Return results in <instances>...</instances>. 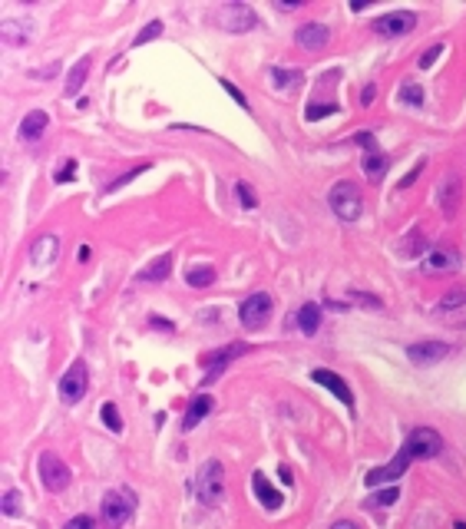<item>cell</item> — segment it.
Returning <instances> with one entry per match:
<instances>
[{
    "label": "cell",
    "instance_id": "6da1fadb",
    "mask_svg": "<svg viewBox=\"0 0 466 529\" xmlns=\"http://www.w3.org/2000/svg\"><path fill=\"white\" fill-rule=\"evenodd\" d=\"M195 493L202 506H219L225 500V467L219 460H205L195 476Z\"/></svg>",
    "mask_w": 466,
    "mask_h": 529
},
{
    "label": "cell",
    "instance_id": "7a4b0ae2",
    "mask_svg": "<svg viewBox=\"0 0 466 529\" xmlns=\"http://www.w3.org/2000/svg\"><path fill=\"white\" fill-rule=\"evenodd\" d=\"M327 205L341 222H357L364 212V195L354 182H334L327 192Z\"/></svg>",
    "mask_w": 466,
    "mask_h": 529
},
{
    "label": "cell",
    "instance_id": "3957f363",
    "mask_svg": "<svg viewBox=\"0 0 466 529\" xmlns=\"http://www.w3.org/2000/svg\"><path fill=\"white\" fill-rule=\"evenodd\" d=\"M403 453H407L410 460H433V457L443 453V437L433 427H417L403 440Z\"/></svg>",
    "mask_w": 466,
    "mask_h": 529
},
{
    "label": "cell",
    "instance_id": "277c9868",
    "mask_svg": "<svg viewBox=\"0 0 466 529\" xmlns=\"http://www.w3.org/2000/svg\"><path fill=\"white\" fill-rule=\"evenodd\" d=\"M37 470H40V483H43V490L47 493H63L70 486V480H73L70 467L60 460L57 453H43L40 463H37Z\"/></svg>",
    "mask_w": 466,
    "mask_h": 529
},
{
    "label": "cell",
    "instance_id": "5b68a950",
    "mask_svg": "<svg viewBox=\"0 0 466 529\" xmlns=\"http://www.w3.org/2000/svg\"><path fill=\"white\" fill-rule=\"evenodd\" d=\"M136 510V493L133 490H109L103 496V520L109 523V526H123L129 516H133Z\"/></svg>",
    "mask_w": 466,
    "mask_h": 529
},
{
    "label": "cell",
    "instance_id": "8992f818",
    "mask_svg": "<svg viewBox=\"0 0 466 529\" xmlns=\"http://www.w3.org/2000/svg\"><path fill=\"white\" fill-rule=\"evenodd\" d=\"M271 308H275L271 295H268V291H255V295H248V298L242 301V308H238V317H242V325H245L248 331H258V327L268 321Z\"/></svg>",
    "mask_w": 466,
    "mask_h": 529
},
{
    "label": "cell",
    "instance_id": "52a82bcc",
    "mask_svg": "<svg viewBox=\"0 0 466 529\" xmlns=\"http://www.w3.org/2000/svg\"><path fill=\"white\" fill-rule=\"evenodd\" d=\"M86 391H90V371H86L83 361H77V364H70V371L63 377H60V400L63 404H77V400H83Z\"/></svg>",
    "mask_w": 466,
    "mask_h": 529
},
{
    "label": "cell",
    "instance_id": "ba28073f",
    "mask_svg": "<svg viewBox=\"0 0 466 529\" xmlns=\"http://www.w3.org/2000/svg\"><path fill=\"white\" fill-rule=\"evenodd\" d=\"M245 351H248V344H229V347H222V351H212V354H205V357H202V364L209 367V374L202 377V384H212V381H219V377L225 374L229 361L242 357Z\"/></svg>",
    "mask_w": 466,
    "mask_h": 529
},
{
    "label": "cell",
    "instance_id": "9c48e42d",
    "mask_svg": "<svg viewBox=\"0 0 466 529\" xmlns=\"http://www.w3.org/2000/svg\"><path fill=\"white\" fill-rule=\"evenodd\" d=\"M413 27H417V17L407 10H394V13H384V17L374 20V30L381 37H407Z\"/></svg>",
    "mask_w": 466,
    "mask_h": 529
},
{
    "label": "cell",
    "instance_id": "30bf717a",
    "mask_svg": "<svg viewBox=\"0 0 466 529\" xmlns=\"http://www.w3.org/2000/svg\"><path fill=\"white\" fill-rule=\"evenodd\" d=\"M410 457L403 450L397 453V460H390V463H384V467H374V470H367L364 473V483L367 486H381V483H394V480H400L403 476V470L410 467Z\"/></svg>",
    "mask_w": 466,
    "mask_h": 529
},
{
    "label": "cell",
    "instance_id": "8fae6325",
    "mask_svg": "<svg viewBox=\"0 0 466 529\" xmlns=\"http://www.w3.org/2000/svg\"><path fill=\"white\" fill-rule=\"evenodd\" d=\"M219 23L232 33H245V30L255 27V13L245 7V4H225L219 10Z\"/></svg>",
    "mask_w": 466,
    "mask_h": 529
},
{
    "label": "cell",
    "instance_id": "7c38bea8",
    "mask_svg": "<svg viewBox=\"0 0 466 529\" xmlns=\"http://www.w3.org/2000/svg\"><path fill=\"white\" fill-rule=\"evenodd\" d=\"M450 354V344L443 341H420V344H410L407 347V357L413 361L417 367H430V364H440L443 357Z\"/></svg>",
    "mask_w": 466,
    "mask_h": 529
},
{
    "label": "cell",
    "instance_id": "4fadbf2b",
    "mask_svg": "<svg viewBox=\"0 0 466 529\" xmlns=\"http://www.w3.org/2000/svg\"><path fill=\"white\" fill-rule=\"evenodd\" d=\"M311 381H314V384H321V387H327V391H331V394L337 397V400H341L347 410H354V394H351V387L344 384V381L334 374V371H327V367H314V371H311Z\"/></svg>",
    "mask_w": 466,
    "mask_h": 529
},
{
    "label": "cell",
    "instance_id": "5bb4252c",
    "mask_svg": "<svg viewBox=\"0 0 466 529\" xmlns=\"http://www.w3.org/2000/svg\"><path fill=\"white\" fill-rule=\"evenodd\" d=\"M295 40H298V47H305V50H324L331 33H327L324 23H305V27H298Z\"/></svg>",
    "mask_w": 466,
    "mask_h": 529
},
{
    "label": "cell",
    "instance_id": "9a60e30c",
    "mask_svg": "<svg viewBox=\"0 0 466 529\" xmlns=\"http://www.w3.org/2000/svg\"><path fill=\"white\" fill-rule=\"evenodd\" d=\"M47 126H50V116L43 113V109H30V113L23 116V123H20V139L37 143L40 136L47 133Z\"/></svg>",
    "mask_w": 466,
    "mask_h": 529
},
{
    "label": "cell",
    "instance_id": "2e32d148",
    "mask_svg": "<svg viewBox=\"0 0 466 529\" xmlns=\"http://www.w3.org/2000/svg\"><path fill=\"white\" fill-rule=\"evenodd\" d=\"M251 490H255V496L261 500V506H268V510H278V506L285 503V496H281V493L271 486V480H268L261 470L251 476Z\"/></svg>",
    "mask_w": 466,
    "mask_h": 529
},
{
    "label": "cell",
    "instance_id": "e0dca14e",
    "mask_svg": "<svg viewBox=\"0 0 466 529\" xmlns=\"http://www.w3.org/2000/svg\"><path fill=\"white\" fill-rule=\"evenodd\" d=\"M212 407H215V397H212V394L192 397L189 410H185V417H182V430H192V427H195L202 417H209V414H212Z\"/></svg>",
    "mask_w": 466,
    "mask_h": 529
},
{
    "label": "cell",
    "instance_id": "ac0fdd59",
    "mask_svg": "<svg viewBox=\"0 0 466 529\" xmlns=\"http://www.w3.org/2000/svg\"><path fill=\"white\" fill-rule=\"evenodd\" d=\"M57 239L53 235H43V239H37V245H33V251H30V261L37 265V268H43V265H50V261L57 258Z\"/></svg>",
    "mask_w": 466,
    "mask_h": 529
},
{
    "label": "cell",
    "instance_id": "d6986e66",
    "mask_svg": "<svg viewBox=\"0 0 466 529\" xmlns=\"http://www.w3.org/2000/svg\"><path fill=\"white\" fill-rule=\"evenodd\" d=\"M427 268H430V271H453V268H460V255H457L453 249H437V251H430Z\"/></svg>",
    "mask_w": 466,
    "mask_h": 529
},
{
    "label": "cell",
    "instance_id": "ffe728a7",
    "mask_svg": "<svg viewBox=\"0 0 466 529\" xmlns=\"http://www.w3.org/2000/svg\"><path fill=\"white\" fill-rule=\"evenodd\" d=\"M298 327H301L305 334H314V331L321 327V308H318L314 301H308L305 308L298 311Z\"/></svg>",
    "mask_w": 466,
    "mask_h": 529
},
{
    "label": "cell",
    "instance_id": "44dd1931",
    "mask_svg": "<svg viewBox=\"0 0 466 529\" xmlns=\"http://www.w3.org/2000/svg\"><path fill=\"white\" fill-rule=\"evenodd\" d=\"M86 73H90V57H83L77 63V67L70 70V77H67V89H63V93H67V97H77L80 89H83V83H86Z\"/></svg>",
    "mask_w": 466,
    "mask_h": 529
},
{
    "label": "cell",
    "instance_id": "7402d4cb",
    "mask_svg": "<svg viewBox=\"0 0 466 529\" xmlns=\"http://www.w3.org/2000/svg\"><path fill=\"white\" fill-rule=\"evenodd\" d=\"M271 80H275V83H278V89H288V93H291V89H298V87H301V80H305V73H301V70H285V67H275V70H271Z\"/></svg>",
    "mask_w": 466,
    "mask_h": 529
},
{
    "label": "cell",
    "instance_id": "603a6c76",
    "mask_svg": "<svg viewBox=\"0 0 466 529\" xmlns=\"http://www.w3.org/2000/svg\"><path fill=\"white\" fill-rule=\"evenodd\" d=\"M440 209L447 212V215L457 212V175H450V179L440 182Z\"/></svg>",
    "mask_w": 466,
    "mask_h": 529
},
{
    "label": "cell",
    "instance_id": "cb8c5ba5",
    "mask_svg": "<svg viewBox=\"0 0 466 529\" xmlns=\"http://www.w3.org/2000/svg\"><path fill=\"white\" fill-rule=\"evenodd\" d=\"M169 268H172V255H162L159 261H149V265L139 271V278L143 281H162L166 275H169Z\"/></svg>",
    "mask_w": 466,
    "mask_h": 529
},
{
    "label": "cell",
    "instance_id": "d4e9b609",
    "mask_svg": "<svg viewBox=\"0 0 466 529\" xmlns=\"http://www.w3.org/2000/svg\"><path fill=\"white\" fill-rule=\"evenodd\" d=\"M361 169H364V175H367V179H381V175L387 173V159H384L377 149H374V153H364Z\"/></svg>",
    "mask_w": 466,
    "mask_h": 529
},
{
    "label": "cell",
    "instance_id": "484cf974",
    "mask_svg": "<svg viewBox=\"0 0 466 529\" xmlns=\"http://www.w3.org/2000/svg\"><path fill=\"white\" fill-rule=\"evenodd\" d=\"M185 281H189L192 288H209L212 281H215V268H212V265H195V268L185 275Z\"/></svg>",
    "mask_w": 466,
    "mask_h": 529
},
{
    "label": "cell",
    "instance_id": "4316f807",
    "mask_svg": "<svg viewBox=\"0 0 466 529\" xmlns=\"http://www.w3.org/2000/svg\"><path fill=\"white\" fill-rule=\"evenodd\" d=\"M397 99L400 103H407V106H423V87H420V83H403V87H400V93H397Z\"/></svg>",
    "mask_w": 466,
    "mask_h": 529
},
{
    "label": "cell",
    "instance_id": "83f0119b",
    "mask_svg": "<svg viewBox=\"0 0 466 529\" xmlns=\"http://www.w3.org/2000/svg\"><path fill=\"white\" fill-rule=\"evenodd\" d=\"M397 500H400V490H397V486H387V490L367 496V506H374V510H384V506H394Z\"/></svg>",
    "mask_w": 466,
    "mask_h": 529
},
{
    "label": "cell",
    "instance_id": "f1b7e54d",
    "mask_svg": "<svg viewBox=\"0 0 466 529\" xmlns=\"http://www.w3.org/2000/svg\"><path fill=\"white\" fill-rule=\"evenodd\" d=\"M146 169H149V163H139V165H136V169H129V173H123V175H119V179H113V182L106 185V192H119L123 185H129V182H133V179H136V175H139V173H146Z\"/></svg>",
    "mask_w": 466,
    "mask_h": 529
},
{
    "label": "cell",
    "instance_id": "f546056e",
    "mask_svg": "<svg viewBox=\"0 0 466 529\" xmlns=\"http://www.w3.org/2000/svg\"><path fill=\"white\" fill-rule=\"evenodd\" d=\"M23 506V496L17 490H4V516H17Z\"/></svg>",
    "mask_w": 466,
    "mask_h": 529
},
{
    "label": "cell",
    "instance_id": "4dcf8cb0",
    "mask_svg": "<svg viewBox=\"0 0 466 529\" xmlns=\"http://www.w3.org/2000/svg\"><path fill=\"white\" fill-rule=\"evenodd\" d=\"M103 420H106V427H109L113 433L123 430V420H119V410H116V404H103Z\"/></svg>",
    "mask_w": 466,
    "mask_h": 529
},
{
    "label": "cell",
    "instance_id": "1f68e13d",
    "mask_svg": "<svg viewBox=\"0 0 466 529\" xmlns=\"http://www.w3.org/2000/svg\"><path fill=\"white\" fill-rule=\"evenodd\" d=\"M334 109H337L334 103H311V106H308V113H305V116L314 123V119H321V116H331Z\"/></svg>",
    "mask_w": 466,
    "mask_h": 529
},
{
    "label": "cell",
    "instance_id": "d6a6232c",
    "mask_svg": "<svg viewBox=\"0 0 466 529\" xmlns=\"http://www.w3.org/2000/svg\"><path fill=\"white\" fill-rule=\"evenodd\" d=\"M460 305H466V288H453L447 298L440 301V308H460Z\"/></svg>",
    "mask_w": 466,
    "mask_h": 529
},
{
    "label": "cell",
    "instance_id": "836d02e7",
    "mask_svg": "<svg viewBox=\"0 0 466 529\" xmlns=\"http://www.w3.org/2000/svg\"><path fill=\"white\" fill-rule=\"evenodd\" d=\"M235 192H238V199H242V205H245V209H255V192H251V185H248V182H238V185H235Z\"/></svg>",
    "mask_w": 466,
    "mask_h": 529
},
{
    "label": "cell",
    "instance_id": "e575fe53",
    "mask_svg": "<svg viewBox=\"0 0 466 529\" xmlns=\"http://www.w3.org/2000/svg\"><path fill=\"white\" fill-rule=\"evenodd\" d=\"M159 33H162V23H159V20H153V23H146V27H143V33L136 37V43H146V40L159 37Z\"/></svg>",
    "mask_w": 466,
    "mask_h": 529
},
{
    "label": "cell",
    "instance_id": "d590c367",
    "mask_svg": "<svg viewBox=\"0 0 466 529\" xmlns=\"http://www.w3.org/2000/svg\"><path fill=\"white\" fill-rule=\"evenodd\" d=\"M73 175H77V163H73V159H63V169L57 173V182H70Z\"/></svg>",
    "mask_w": 466,
    "mask_h": 529
},
{
    "label": "cell",
    "instance_id": "8d00e7d4",
    "mask_svg": "<svg viewBox=\"0 0 466 529\" xmlns=\"http://www.w3.org/2000/svg\"><path fill=\"white\" fill-rule=\"evenodd\" d=\"M63 529H96V523H93V516H73Z\"/></svg>",
    "mask_w": 466,
    "mask_h": 529
},
{
    "label": "cell",
    "instance_id": "74e56055",
    "mask_svg": "<svg viewBox=\"0 0 466 529\" xmlns=\"http://www.w3.org/2000/svg\"><path fill=\"white\" fill-rule=\"evenodd\" d=\"M440 57V47H430L423 57H420V70H427V67H433V60Z\"/></svg>",
    "mask_w": 466,
    "mask_h": 529
},
{
    "label": "cell",
    "instance_id": "f35d334b",
    "mask_svg": "<svg viewBox=\"0 0 466 529\" xmlns=\"http://www.w3.org/2000/svg\"><path fill=\"white\" fill-rule=\"evenodd\" d=\"M354 139H357V146H364L367 153H374V149H377V146H374V136H371V133H357Z\"/></svg>",
    "mask_w": 466,
    "mask_h": 529
},
{
    "label": "cell",
    "instance_id": "ab89813d",
    "mask_svg": "<svg viewBox=\"0 0 466 529\" xmlns=\"http://www.w3.org/2000/svg\"><path fill=\"white\" fill-rule=\"evenodd\" d=\"M420 173H423V163H417V165H413V169H410V173L407 175H403V182H400V189H407V185L410 182H413V179H417V175Z\"/></svg>",
    "mask_w": 466,
    "mask_h": 529
},
{
    "label": "cell",
    "instance_id": "60d3db41",
    "mask_svg": "<svg viewBox=\"0 0 466 529\" xmlns=\"http://www.w3.org/2000/svg\"><path fill=\"white\" fill-rule=\"evenodd\" d=\"M374 97H377V89H374V87H367V89H364V93H361V103H364V106H367V103H374Z\"/></svg>",
    "mask_w": 466,
    "mask_h": 529
},
{
    "label": "cell",
    "instance_id": "b9f144b4",
    "mask_svg": "<svg viewBox=\"0 0 466 529\" xmlns=\"http://www.w3.org/2000/svg\"><path fill=\"white\" fill-rule=\"evenodd\" d=\"M331 529H361V526H357V523H351V520H337Z\"/></svg>",
    "mask_w": 466,
    "mask_h": 529
},
{
    "label": "cell",
    "instance_id": "7bdbcfd3",
    "mask_svg": "<svg viewBox=\"0 0 466 529\" xmlns=\"http://www.w3.org/2000/svg\"><path fill=\"white\" fill-rule=\"evenodd\" d=\"M457 529H466V523H457Z\"/></svg>",
    "mask_w": 466,
    "mask_h": 529
}]
</instances>
